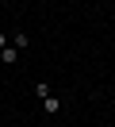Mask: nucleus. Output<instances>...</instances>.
I'll use <instances>...</instances> for the list:
<instances>
[{"label":"nucleus","mask_w":115,"mask_h":127,"mask_svg":"<svg viewBox=\"0 0 115 127\" xmlns=\"http://www.w3.org/2000/svg\"><path fill=\"white\" fill-rule=\"evenodd\" d=\"M8 42H12L15 50H27V46H31V35H23V31H12V35H8Z\"/></svg>","instance_id":"f257e3e1"},{"label":"nucleus","mask_w":115,"mask_h":127,"mask_svg":"<svg viewBox=\"0 0 115 127\" xmlns=\"http://www.w3.org/2000/svg\"><path fill=\"white\" fill-rule=\"evenodd\" d=\"M0 62H4V65H15V62H19V50H15L12 42H8V46L0 50Z\"/></svg>","instance_id":"f03ea898"},{"label":"nucleus","mask_w":115,"mask_h":127,"mask_svg":"<svg viewBox=\"0 0 115 127\" xmlns=\"http://www.w3.org/2000/svg\"><path fill=\"white\" fill-rule=\"evenodd\" d=\"M42 112H46V116H58V112H61V100H58V96H42Z\"/></svg>","instance_id":"7ed1b4c3"},{"label":"nucleus","mask_w":115,"mask_h":127,"mask_svg":"<svg viewBox=\"0 0 115 127\" xmlns=\"http://www.w3.org/2000/svg\"><path fill=\"white\" fill-rule=\"evenodd\" d=\"M35 96H38V100H42V96H50V85H46V81H38V85H35Z\"/></svg>","instance_id":"20e7f679"},{"label":"nucleus","mask_w":115,"mask_h":127,"mask_svg":"<svg viewBox=\"0 0 115 127\" xmlns=\"http://www.w3.org/2000/svg\"><path fill=\"white\" fill-rule=\"evenodd\" d=\"M4 46H8V35H0V50H4Z\"/></svg>","instance_id":"39448f33"}]
</instances>
